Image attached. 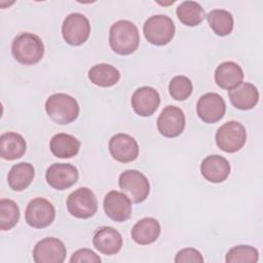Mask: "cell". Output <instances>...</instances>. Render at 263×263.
Segmentation results:
<instances>
[{
    "instance_id": "obj_28",
    "label": "cell",
    "mask_w": 263,
    "mask_h": 263,
    "mask_svg": "<svg viewBox=\"0 0 263 263\" xmlns=\"http://www.w3.org/2000/svg\"><path fill=\"white\" fill-rule=\"evenodd\" d=\"M20 220V208L17 203L8 198L0 199V229L10 230Z\"/></svg>"
},
{
    "instance_id": "obj_8",
    "label": "cell",
    "mask_w": 263,
    "mask_h": 263,
    "mask_svg": "<svg viewBox=\"0 0 263 263\" xmlns=\"http://www.w3.org/2000/svg\"><path fill=\"white\" fill-rule=\"evenodd\" d=\"M89 34L90 24L84 14L73 12L65 17L62 25V35L68 44L79 46L88 39Z\"/></svg>"
},
{
    "instance_id": "obj_14",
    "label": "cell",
    "mask_w": 263,
    "mask_h": 263,
    "mask_svg": "<svg viewBox=\"0 0 263 263\" xmlns=\"http://www.w3.org/2000/svg\"><path fill=\"white\" fill-rule=\"evenodd\" d=\"M103 208L105 214L115 222H124L132 216L130 199L117 190H111L105 195Z\"/></svg>"
},
{
    "instance_id": "obj_32",
    "label": "cell",
    "mask_w": 263,
    "mask_h": 263,
    "mask_svg": "<svg viewBox=\"0 0 263 263\" xmlns=\"http://www.w3.org/2000/svg\"><path fill=\"white\" fill-rule=\"evenodd\" d=\"M101 263L102 259L89 249H79L74 252L70 258V263Z\"/></svg>"
},
{
    "instance_id": "obj_22",
    "label": "cell",
    "mask_w": 263,
    "mask_h": 263,
    "mask_svg": "<svg viewBox=\"0 0 263 263\" xmlns=\"http://www.w3.org/2000/svg\"><path fill=\"white\" fill-rule=\"evenodd\" d=\"M26 150L27 143L22 135L7 132L0 136V155L3 159L14 160L21 158Z\"/></svg>"
},
{
    "instance_id": "obj_9",
    "label": "cell",
    "mask_w": 263,
    "mask_h": 263,
    "mask_svg": "<svg viewBox=\"0 0 263 263\" xmlns=\"http://www.w3.org/2000/svg\"><path fill=\"white\" fill-rule=\"evenodd\" d=\"M55 218L53 204L43 197L33 198L27 205L25 220L33 228L42 229L48 227Z\"/></svg>"
},
{
    "instance_id": "obj_19",
    "label": "cell",
    "mask_w": 263,
    "mask_h": 263,
    "mask_svg": "<svg viewBox=\"0 0 263 263\" xmlns=\"http://www.w3.org/2000/svg\"><path fill=\"white\" fill-rule=\"evenodd\" d=\"M228 97L233 105L238 110H251L259 101V91L257 87L250 82H241L232 89H229Z\"/></svg>"
},
{
    "instance_id": "obj_18",
    "label": "cell",
    "mask_w": 263,
    "mask_h": 263,
    "mask_svg": "<svg viewBox=\"0 0 263 263\" xmlns=\"http://www.w3.org/2000/svg\"><path fill=\"white\" fill-rule=\"evenodd\" d=\"M228 160L218 154L209 155L201 161L200 173L202 177L211 183H222L230 174Z\"/></svg>"
},
{
    "instance_id": "obj_1",
    "label": "cell",
    "mask_w": 263,
    "mask_h": 263,
    "mask_svg": "<svg viewBox=\"0 0 263 263\" xmlns=\"http://www.w3.org/2000/svg\"><path fill=\"white\" fill-rule=\"evenodd\" d=\"M109 43L114 52L121 55L132 54L140 43L137 26L127 20L115 22L109 31Z\"/></svg>"
},
{
    "instance_id": "obj_29",
    "label": "cell",
    "mask_w": 263,
    "mask_h": 263,
    "mask_svg": "<svg viewBox=\"0 0 263 263\" xmlns=\"http://www.w3.org/2000/svg\"><path fill=\"white\" fill-rule=\"evenodd\" d=\"M258 260V250L247 245H239L231 248L225 257L226 263H256Z\"/></svg>"
},
{
    "instance_id": "obj_5",
    "label": "cell",
    "mask_w": 263,
    "mask_h": 263,
    "mask_svg": "<svg viewBox=\"0 0 263 263\" xmlns=\"http://www.w3.org/2000/svg\"><path fill=\"white\" fill-rule=\"evenodd\" d=\"M118 185L134 203L144 201L150 193V183L147 177L137 170H126L121 173Z\"/></svg>"
},
{
    "instance_id": "obj_21",
    "label": "cell",
    "mask_w": 263,
    "mask_h": 263,
    "mask_svg": "<svg viewBox=\"0 0 263 263\" xmlns=\"http://www.w3.org/2000/svg\"><path fill=\"white\" fill-rule=\"evenodd\" d=\"M161 231L159 222L155 218L147 217L138 221L132 229V238L135 242L146 246L154 242Z\"/></svg>"
},
{
    "instance_id": "obj_23",
    "label": "cell",
    "mask_w": 263,
    "mask_h": 263,
    "mask_svg": "<svg viewBox=\"0 0 263 263\" xmlns=\"http://www.w3.org/2000/svg\"><path fill=\"white\" fill-rule=\"evenodd\" d=\"M49 148L55 157L71 158L78 154L80 142L72 135L61 133L51 138Z\"/></svg>"
},
{
    "instance_id": "obj_26",
    "label": "cell",
    "mask_w": 263,
    "mask_h": 263,
    "mask_svg": "<svg viewBox=\"0 0 263 263\" xmlns=\"http://www.w3.org/2000/svg\"><path fill=\"white\" fill-rule=\"evenodd\" d=\"M177 16L182 24L194 27L202 23L205 17V11L202 6L195 1H184L177 7Z\"/></svg>"
},
{
    "instance_id": "obj_30",
    "label": "cell",
    "mask_w": 263,
    "mask_h": 263,
    "mask_svg": "<svg viewBox=\"0 0 263 263\" xmlns=\"http://www.w3.org/2000/svg\"><path fill=\"white\" fill-rule=\"evenodd\" d=\"M193 84L191 80L184 75L175 76L168 84L170 95L176 101H185L191 96Z\"/></svg>"
},
{
    "instance_id": "obj_24",
    "label": "cell",
    "mask_w": 263,
    "mask_h": 263,
    "mask_svg": "<svg viewBox=\"0 0 263 263\" xmlns=\"http://www.w3.org/2000/svg\"><path fill=\"white\" fill-rule=\"evenodd\" d=\"M35 176V168L29 162H20L10 168L7 176V183L13 191H23L32 183Z\"/></svg>"
},
{
    "instance_id": "obj_7",
    "label": "cell",
    "mask_w": 263,
    "mask_h": 263,
    "mask_svg": "<svg viewBox=\"0 0 263 263\" xmlns=\"http://www.w3.org/2000/svg\"><path fill=\"white\" fill-rule=\"evenodd\" d=\"M68 212L78 219L91 218L98 210V200L87 187H80L69 194L67 198Z\"/></svg>"
},
{
    "instance_id": "obj_25",
    "label": "cell",
    "mask_w": 263,
    "mask_h": 263,
    "mask_svg": "<svg viewBox=\"0 0 263 263\" xmlns=\"http://www.w3.org/2000/svg\"><path fill=\"white\" fill-rule=\"evenodd\" d=\"M88 78L95 85L110 87L115 85L120 79V72L109 64H97L88 70Z\"/></svg>"
},
{
    "instance_id": "obj_31",
    "label": "cell",
    "mask_w": 263,
    "mask_h": 263,
    "mask_svg": "<svg viewBox=\"0 0 263 263\" xmlns=\"http://www.w3.org/2000/svg\"><path fill=\"white\" fill-rule=\"evenodd\" d=\"M203 261L201 253L193 248H186L179 251L175 258L176 263H202Z\"/></svg>"
},
{
    "instance_id": "obj_3",
    "label": "cell",
    "mask_w": 263,
    "mask_h": 263,
    "mask_svg": "<svg viewBox=\"0 0 263 263\" xmlns=\"http://www.w3.org/2000/svg\"><path fill=\"white\" fill-rule=\"evenodd\" d=\"M77 101L63 92L51 95L45 102V111L49 118L58 124H69L79 115Z\"/></svg>"
},
{
    "instance_id": "obj_13",
    "label": "cell",
    "mask_w": 263,
    "mask_h": 263,
    "mask_svg": "<svg viewBox=\"0 0 263 263\" xmlns=\"http://www.w3.org/2000/svg\"><path fill=\"white\" fill-rule=\"evenodd\" d=\"M79 173L71 163H52L45 173L47 184L57 190H65L76 184Z\"/></svg>"
},
{
    "instance_id": "obj_6",
    "label": "cell",
    "mask_w": 263,
    "mask_h": 263,
    "mask_svg": "<svg viewBox=\"0 0 263 263\" xmlns=\"http://www.w3.org/2000/svg\"><path fill=\"white\" fill-rule=\"evenodd\" d=\"M247 132L245 126L235 120L222 124L216 133L217 146L224 152L234 153L239 151L246 144Z\"/></svg>"
},
{
    "instance_id": "obj_27",
    "label": "cell",
    "mask_w": 263,
    "mask_h": 263,
    "mask_svg": "<svg viewBox=\"0 0 263 263\" xmlns=\"http://www.w3.org/2000/svg\"><path fill=\"white\" fill-rule=\"evenodd\" d=\"M208 23L218 36H227L233 30V16L225 9H213L206 15Z\"/></svg>"
},
{
    "instance_id": "obj_16",
    "label": "cell",
    "mask_w": 263,
    "mask_h": 263,
    "mask_svg": "<svg viewBox=\"0 0 263 263\" xmlns=\"http://www.w3.org/2000/svg\"><path fill=\"white\" fill-rule=\"evenodd\" d=\"M130 103L134 111L138 115L148 117L153 115L159 107L160 96L155 88L151 86H142L135 90Z\"/></svg>"
},
{
    "instance_id": "obj_4",
    "label": "cell",
    "mask_w": 263,
    "mask_h": 263,
    "mask_svg": "<svg viewBox=\"0 0 263 263\" xmlns=\"http://www.w3.org/2000/svg\"><path fill=\"white\" fill-rule=\"evenodd\" d=\"M175 24L165 14H154L146 20L143 32L146 40L156 46L167 44L175 36Z\"/></svg>"
},
{
    "instance_id": "obj_10",
    "label": "cell",
    "mask_w": 263,
    "mask_h": 263,
    "mask_svg": "<svg viewBox=\"0 0 263 263\" xmlns=\"http://www.w3.org/2000/svg\"><path fill=\"white\" fill-rule=\"evenodd\" d=\"M66 255L67 249L64 242L57 237H45L33 249V259L36 263H62Z\"/></svg>"
},
{
    "instance_id": "obj_15",
    "label": "cell",
    "mask_w": 263,
    "mask_h": 263,
    "mask_svg": "<svg viewBox=\"0 0 263 263\" xmlns=\"http://www.w3.org/2000/svg\"><path fill=\"white\" fill-rule=\"evenodd\" d=\"M109 151L116 161L127 163L137 159L139 146L132 136L127 134H116L109 141Z\"/></svg>"
},
{
    "instance_id": "obj_12",
    "label": "cell",
    "mask_w": 263,
    "mask_h": 263,
    "mask_svg": "<svg viewBox=\"0 0 263 263\" xmlns=\"http://www.w3.org/2000/svg\"><path fill=\"white\" fill-rule=\"evenodd\" d=\"M196 112L203 122L216 123L225 115L226 104L219 93L206 92L199 98L196 104Z\"/></svg>"
},
{
    "instance_id": "obj_20",
    "label": "cell",
    "mask_w": 263,
    "mask_h": 263,
    "mask_svg": "<svg viewBox=\"0 0 263 263\" xmlns=\"http://www.w3.org/2000/svg\"><path fill=\"white\" fill-rule=\"evenodd\" d=\"M243 71L241 67L234 62L221 63L215 71V81L223 89H232L242 82Z\"/></svg>"
},
{
    "instance_id": "obj_2",
    "label": "cell",
    "mask_w": 263,
    "mask_h": 263,
    "mask_svg": "<svg viewBox=\"0 0 263 263\" xmlns=\"http://www.w3.org/2000/svg\"><path fill=\"white\" fill-rule=\"evenodd\" d=\"M11 53L20 64L34 65L43 58L44 44L36 34L24 32L14 37L11 43Z\"/></svg>"
},
{
    "instance_id": "obj_11",
    "label": "cell",
    "mask_w": 263,
    "mask_h": 263,
    "mask_svg": "<svg viewBox=\"0 0 263 263\" xmlns=\"http://www.w3.org/2000/svg\"><path fill=\"white\" fill-rule=\"evenodd\" d=\"M186 124L184 112L176 106L168 105L163 108L157 119V129L165 138L180 136Z\"/></svg>"
},
{
    "instance_id": "obj_17",
    "label": "cell",
    "mask_w": 263,
    "mask_h": 263,
    "mask_svg": "<svg viewBox=\"0 0 263 263\" xmlns=\"http://www.w3.org/2000/svg\"><path fill=\"white\" fill-rule=\"evenodd\" d=\"M93 247L104 255H115L122 247L121 234L111 226H102L92 236Z\"/></svg>"
}]
</instances>
